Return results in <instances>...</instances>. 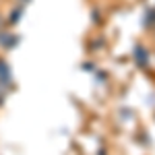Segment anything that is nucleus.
I'll return each mask as SVG.
<instances>
[{"mask_svg":"<svg viewBox=\"0 0 155 155\" xmlns=\"http://www.w3.org/2000/svg\"><path fill=\"white\" fill-rule=\"evenodd\" d=\"M0 81H4V83H8L11 81V74H8V68L0 62Z\"/></svg>","mask_w":155,"mask_h":155,"instance_id":"obj_1","label":"nucleus"}]
</instances>
